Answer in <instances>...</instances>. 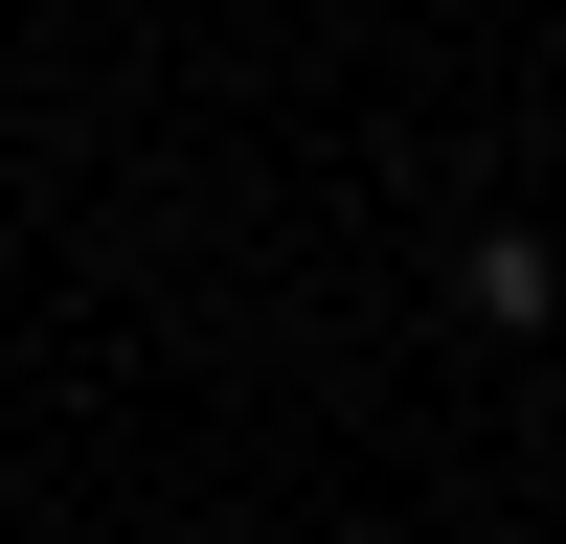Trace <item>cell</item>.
I'll return each instance as SVG.
<instances>
[{
	"label": "cell",
	"mask_w": 566,
	"mask_h": 544,
	"mask_svg": "<svg viewBox=\"0 0 566 544\" xmlns=\"http://www.w3.org/2000/svg\"><path fill=\"white\" fill-rule=\"evenodd\" d=\"M453 295H476V341H544V227H476V250H453Z\"/></svg>",
	"instance_id": "1"
}]
</instances>
